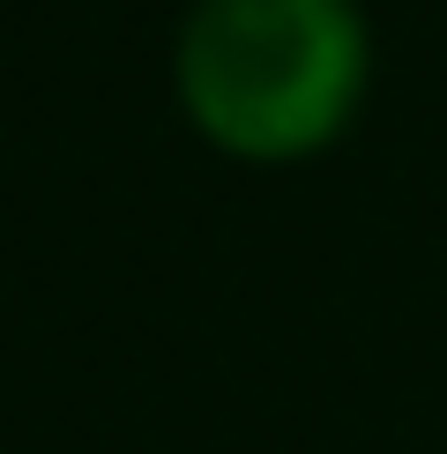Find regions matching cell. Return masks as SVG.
I'll return each instance as SVG.
<instances>
[{
  "instance_id": "6da1fadb",
  "label": "cell",
  "mask_w": 447,
  "mask_h": 454,
  "mask_svg": "<svg viewBox=\"0 0 447 454\" xmlns=\"http://www.w3.org/2000/svg\"><path fill=\"white\" fill-rule=\"evenodd\" d=\"M365 90L350 0H201L179 37V98L231 157L284 164L335 142Z\"/></svg>"
}]
</instances>
